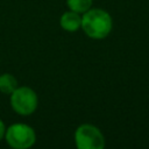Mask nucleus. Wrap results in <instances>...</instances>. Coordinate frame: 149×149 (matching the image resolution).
<instances>
[{"label": "nucleus", "mask_w": 149, "mask_h": 149, "mask_svg": "<svg viewBox=\"0 0 149 149\" xmlns=\"http://www.w3.org/2000/svg\"><path fill=\"white\" fill-rule=\"evenodd\" d=\"M112 17L104 9H88L81 16V29L84 33L94 40L105 38L112 30Z\"/></svg>", "instance_id": "1"}, {"label": "nucleus", "mask_w": 149, "mask_h": 149, "mask_svg": "<svg viewBox=\"0 0 149 149\" xmlns=\"http://www.w3.org/2000/svg\"><path fill=\"white\" fill-rule=\"evenodd\" d=\"M37 95L34 90L27 86L16 87L10 93V106L20 115H30L37 108Z\"/></svg>", "instance_id": "2"}, {"label": "nucleus", "mask_w": 149, "mask_h": 149, "mask_svg": "<svg viewBox=\"0 0 149 149\" xmlns=\"http://www.w3.org/2000/svg\"><path fill=\"white\" fill-rule=\"evenodd\" d=\"M5 139L14 149H27L35 143L36 135L30 126L24 123H14L6 129Z\"/></svg>", "instance_id": "3"}, {"label": "nucleus", "mask_w": 149, "mask_h": 149, "mask_svg": "<svg viewBox=\"0 0 149 149\" xmlns=\"http://www.w3.org/2000/svg\"><path fill=\"white\" fill-rule=\"evenodd\" d=\"M74 142L79 149H102L105 139L102 133L93 125H81L74 133Z\"/></svg>", "instance_id": "4"}, {"label": "nucleus", "mask_w": 149, "mask_h": 149, "mask_svg": "<svg viewBox=\"0 0 149 149\" xmlns=\"http://www.w3.org/2000/svg\"><path fill=\"white\" fill-rule=\"evenodd\" d=\"M61 27L70 33H73L76 30H78L81 26V16L79 15V13L73 12V10H69L65 12L59 20Z\"/></svg>", "instance_id": "5"}, {"label": "nucleus", "mask_w": 149, "mask_h": 149, "mask_svg": "<svg viewBox=\"0 0 149 149\" xmlns=\"http://www.w3.org/2000/svg\"><path fill=\"white\" fill-rule=\"evenodd\" d=\"M17 87V80L10 73H3L0 76V92L10 94Z\"/></svg>", "instance_id": "6"}, {"label": "nucleus", "mask_w": 149, "mask_h": 149, "mask_svg": "<svg viewBox=\"0 0 149 149\" xmlns=\"http://www.w3.org/2000/svg\"><path fill=\"white\" fill-rule=\"evenodd\" d=\"M66 3L71 10L77 12L79 14H84L91 8L92 0H66Z\"/></svg>", "instance_id": "7"}, {"label": "nucleus", "mask_w": 149, "mask_h": 149, "mask_svg": "<svg viewBox=\"0 0 149 149\" xmlns=\"http://www.w3.org/2000/svg\"><path fill=\"white\" fill-rule=\"evenodd\" d=\"M5 132H6L5 123L2 122V120H0V141H1V140H2V137L5 136Z\"/></svg>", "instance_id": "8"}]
</instances>
